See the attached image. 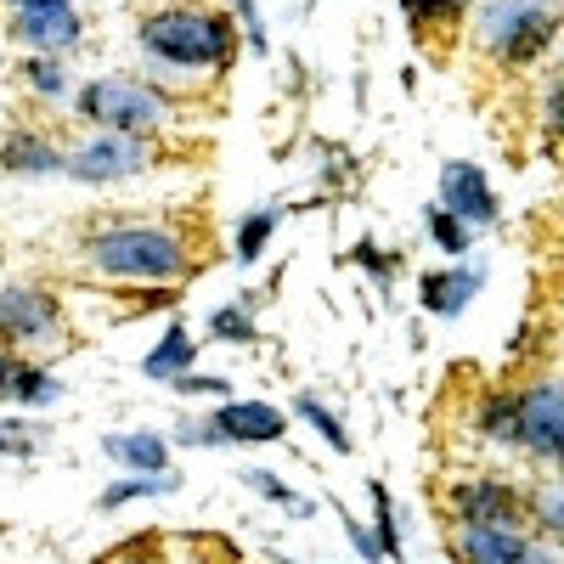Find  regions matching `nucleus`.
<instances>
[{"label":"nucleus","instance_id":"f257e3e1","mask_svg":"<svg viewBox=\"0 0 564 564\" xmlns=\"http://www.w3.org/2000/svg\"><path fill=\"white\" fill-rule=\"evenodd\" d=\"M85 265L108 282H153V289H175L193 276V243L186 231L164 220H102L85 231L79 243Z\"/></svg>","mask_w":564,"mask_h":564},{"label":"nucleus","instance_id":"f03ea898","mask_svg":"<svg viewBox=\"0 0 564 564\" xmlns=\"http://www.w3.org/2000/svg\"><path fill=\"white\" fill-rule=\"evenodd\" d=\"M135 45L170 74H226L238 57V23L209 7H164L135 23Z\"/></svg>","mask_w":564,"mask_h":564},{"label":"nucleus","instance_id":"7ed1b4c3","mask_svg":"<svg viewBox=\"0 0 564 564\" xmlns=\"http://www.w3.org/2000/svg\"><path fill=\"white\" fill-rule=\"evenodd\" d=\"M74 119L113 130V135H141L153 141L159 130H170L175 119V97L148 79H130V74H97L74 90Z\"/></svg>","mask_w":564,"mask_h":564},{"label":"nucleus","instance_id":"20e7f679","mask_svg":"<svg viewBox=\"0 0 564 564\" xmlns=\"http://www.w3.org/2000/svg\"><path fill=\"white\" fill-rule=\"evenodd\" d=\"M475 34L502 68H531L558 34V7L553 0H480Z\"/></svg>","mask_w":564,"mask_h":564},{"label":"nucleus","instance_id":"39448f33","mask_svg":"<svg viewBox=\"0 0 564 564\" xmlns=\"http://www.w3.org/2000/svg\"><path fill=\"white\" fill-rule=\"evenodd\" d=\"M141 170H153V141H141V135L97 130L90 141H79V148L63 153V175L85 181V186H113V181H130Z\"/></svg>","mask_w":564,"mask_h":564},{"label":"nucleus","instance_id":"423d86ee","mask_svg":"<svg viewBox=\"0 0 564 564\" xmlns=\"http://www.w3.org/2000/svg\"><path fill=\"white\" fill-rule=\"evenodd\" d=\"M457 564H558V542L531 536L525 525H452Z\"/></svg>","mask_w":564,"mask_h":564},{"label":"nucleus","instance_id":"0eeeda50","mask_svg":"<svg viewBox=\"0 0 564 564\" xmlns=\"http://www.w3.org/2000/svg\"><path fill=\"white\" fill-rule=\"evenodd\" d=\"M520 395V435H513V446H520L525 457H536L542 468L558 463L564 452V390L553 372H542V379H531Z\"/></svg>","mask_w":564,"mask_h":564},{"label":"nucleus","instance_id":"6e6552de","mask_svg":"<svg viewBox=\"0 0 564 564\" xmlns=\"http://www.w3.org/2000/svg\"><path fill=\"white\" fill-rule=\"evenodd\" d=\"M63 327V300L40 282H7L0 289V345H40V339H57Z\"/></svg>","mask_w":564,"mask_h":564},{"label":"nucleus","instance_id":"1a4fd4ad","mask_svg":"<svg viewBox=\"0 0 564 564\" xmlns=\"http://www.w3.org/2000/svg\"><path fill=\"white\" fill-rule=\"evenodd\" d=\"M452 525H525V491L502 475H468L452 486Z\"/></svg>","mask_w":564,"mask_h":564},{"label":"nucleus","instance_id":"9d476101","mask_svg":"<svg viewBox=\"0 0 564 564\" xmlns=\"http://www.w3.org/2000/svg\"><path fill=\"white\" fill-rule=\"evenodd\" d=\"M457 226H468V231H486V226H497L502 220V204H497V193H491V175L480 170V164H468V159H446L441 164V198H435Z\"/></svg>","mask_w":564,"mask_h":564},{"label":"nucleus","instance_id":"9b49d317","mask_svg":"<svg viewBox=\"0 0 564 564\" xmlns=\"http://www.w3.org/2000/svg\"><path fill=\"white\" fill-rule=\"evenodd\" d=\"M220 446H276L289 435V417H282L271 401H220L209 412Z\"/></svg>","mask_w":564,"mask_h":564},{"label":"nucleus","instance_id":"f8f14e48","mask_svg":"<svg viewBox=\"0 0 564 564\" xmlns=\"http://www.w3.org/2000/svg\"><path fill=\"white\" fill-rule=\"evenodd\" d=\"M12 40L29 57H68L85 40L79 7H57V12H12Z\"/></svg>","mask_w":564,"mask_h":564},{"label":"nucleus","instance_id":"ddd939ff","mask_svg":"<svg viewBox=\"0 0 564 564\" xmlns=\"http://www.w3.org/2000/svg\"><path fill=\"white\" fill-rule=\"evenodd\" d=\"M486 289V271L480 265H446V271H430L417 282V305L430 311V316H463L468 311V300H475Z\"/></svg>","mask_w":564,"mask_h":564},{"label":"nucleus","instance_id":"4468645a","mask_svg":"<svg viewBox=\"0 0 564 564\" xmlns=\"http://www.w3.org/2000/svg\"><path fill=\"white\" fill-rule=\"evenodd\" d=\"M0 170L7 175H23V181H40V175H63V148L40 130H12L0 141Z\"/></svg>","mask_w":564,"mask_h":564},{"label":"nucleus","instance_id":"2eb2a0df","mask_svg":"<svg viewBox=\"0 0 564 564\" xmlns=\"http://www.w3.org/2000/svg\"><path fill=\"white\" fill-rule=\"evenodd\" d=\"M102 452L113 463H124L130 475H170V441L159 430H119V435H102Z\"/></svg>","mask_w":564,"mask_h":564},{"label":"nucleus","instance_id":"dca6fc26","mask_svg":"<svg viewBox=\"0 0 564 564\" xmlns=\"http://www.w3.org/2000/svg\"><path fill=\"white\" fill-rule=\"evenodd\" d=\"M193 356H198V339L186 334L181 322H170L164 334H159V345L141 356V372H148L153 384H175L181 372H193Z\"/></svg>","mask_w":564,"mask_h":564},{"label":"nucleus","instance_id":"f3484780","mask_svg":"<svg viewBox=\"0 0 564 564\" xmlns=\"http://www.w3.org/2000/svg\"><path fill=\"white\" fill-rule=\"evenodd\" d=\"M525 531L542 536V542H558L564 536V486H558V475H542L525 491Z\"/></svg>","mask_w":564,"mask_h":564},{"label":"nucleus","instance_id":"a211bd4d","mask_svg":"<svg viewBox=\"0 0 564 564\" xmlns=\"http://www.w3.org/2000/svg\"><path fill=\"white\" fill-rule=\"evenodd\" d=\"M0 395L18 401V406L29 412V406H57V401H63V384H57V372H52V367L18 361V367H12V379H7V390H0Z\"/></svg>","mask_w":564,"mask_h":564},{"label":"nucleus","instance_id":"6ab92c4d","mask_svg":"<svg viewBox=\"0 0 564 564\" xmlns=\"http://www.w3.org/2000/svg\"><path fill=\"white\" fill-rule=\"evenodd\" d=\"M475 435L491 441V446H513V435H520V395H513V390H491V395L480 401Z\"/></svg>","mask_w":564,"mask_h":564},{"label":"nucleus","instance_id":"aec40b11","mask_svg":"<svg viewBox=\"0 0 564 564\" xmlns=\"http://www.w3.org/2000/svg\"><path fill=\"white\" fill-rule=\"evenodd\" d=\"M170 491H181V475H124V480L102 486L97 508H102V513H113V508H124V502H141V497H170Z\"/></svg>","mask_w":564,"mask_h":564},{"label":"nucleus","instance_id":"412c9836","mask_svg":"<svg viewBox=\"0 0 564 564\" xmlns=\"http://www.w3.org/2000/svg\"><path fill=\"white\" fill-rule=\"evenodd\" d=\"M276 209H254V215H243L238 220V238H231V260L238 265H254L265 249H271V238H276Z\"/></svg>","mask_w":564,"mask_h":564},{"label":"nucleus","instance_id":"4be33fe9","mask_svg":"<svg viewBox=\"0 0 564 564\" xmlns=\"http://www.w3.org/2000/svg\"><path fill=\"white\" fill-rule=\"evenodd\" d=\"M23 85L34 90L40 102H63L68 97V85H74V74H68V63L63 57H23Z\"/></svg>","mask_w":564,"mask_h":564},{"label":"nucleus","instance_id":"5701e85b","mask_svg":"<svg viewBox=\"0 0 564 564\" xmlns=\"http://www.w3.org/2000/svg\"><path fill=\"white\" fill-rule=\"evenodd\" d=\"M372 491V542H379V553H384V564H401V520H395V497L379 486V480H372L367 486Z\"/></svg>","mask_w":564,"mask_h":564},{"label":"nucleus","instance_id":"b1692460","mask_svg":"<svg viewBox=\"0 0 564 564\" xmlns=\"http://www.w3.org/2000/svg\"><path fill=\"white\" fill-rule=\"evenodd\" d=\"M209 339L215 345H254L260 339V327H254V311L238 300V305H220L209 311Z\"/></svg>","mask_w":564,"mask_h":564},{"label":"nucleus","instance_id":"393cba45","mask_svg":"<svg viewBox=\"0 0 564 564\" xmlns=\"http://www.w3.org/2000/svg\"><path fill=\"white\" fill-rule=\"evenodd\" d=\"M423 231H430L435 249H441V254H452V260H463V254H468V243H475V231L457 226L441 204H423Z\"/></svg>","mask_w":564,"mask_h":564},{"label":"nucleus","instance_id":"a878e982","mask_svg":"<svg viewBox=\"0 0 564 564\" xmlns=\"http://www.w3.org/2000/svg\"><path fill=\"white\" fill-rule=\"evenodd\" d=\"M294 412H300V417L311 423V430L322 435V446H334L339 457L350 452V430H345V417H339V412H327L316 395H300V401H294Z\"/></svg>","mask_w":564,"mask_h":564},{"label":"nucleus","instance_id":"bb28decb","mask_svg":"<svg viewBox=\"0 0 564 564\" xmlns=\"http://www.w3.org/2000/svg\"><path fill=\"white\" fill-rule=\"evenodd\" d=\"M475 0H401V12H406V23H417V29H430V23H457Z\"/></svg>","mask_w":564,"mask_h":564},{"label":"nucleus","instance_id":"cd10ccee","mask_svg":"<svg viewBox=\"0 0 564 564\" xmlns=\"http://www.w3.org/2000/svg\"><path fill=\"white\" fill-rule=\"evenodd\" d=\"M40 441H45V435L34 430L29 417H0V452H7V457H18V463H23V457H34V452H40Z\"/></svg>","mask_w":564,"mask_h":564},{"label":"nucleus","instance_id":"c85d7f7f","mask_svg":"<svg viewBox=\"0 0 564 564\" xmlns=\"http://www.w3.org/2000/svg\"><path fill=\"white\" fill-rule=\"evenodd\" d=\"M350 260L372 276V289H384V294H390V282H395V271H401V260H395V254H379V243H356V249H350Z\"/></svg>","mask_w":564,"mask_h":564},{"label":"nucleus","instance_id":"c756f323","mask_svg":"<svg viewBox=\"0 0 564 564\" xmlns=\"http://www.w3.org/2000/svg\"><path fill=\"white\" fill-rule=\"evenodd\" d=\"M170 390H181V395H209V401H231V379H220V372H181Z\"/></svg>","mask_w":564,"mask_h":564},{"label":"nucleus","instance_id":"7c9ffc66","mask_svg":"<svg viewBox=\"0 0 564 564\" xmlns=\"http://www.w3.org/2000/svg\"><path fill=\"white\" fill-rule=\"evenodd\" d=\"M243 486H249L254 497H265V502H282V508L294 502V486H289V480H276L271 468H249V475H243Z\"/></svg>","mask_w":564,"mask_h":564},{"label":"nucleus","instance_id":"2f4dec72","mask_svg":"<svg viewBox=\"0 0 564 564\" xmlns=\"http://www.w3.org/2000/svg\"><path fill=\"white\" fill-rule=\"evenodd\" d=\"M164 441H170V446H220V435H215L209 417H181L175 435H164Z\"/></svg>","mask_w":564,"mask_h":564},{"label":"nucleus","instance_id":"473e14b6","mask_svg":"<svg viewBox=\"0 0 564 564\" xmlns=\"http://www.w3.org/2000/svg\"><path fill=\"white\" fill-rule=\"evenodd\" d=\"M339 525H345V536H350V542H356V553H361V558H367V564H384V553H379V542H372V531H367V525H361V520H350V513H345V508H339Z\"/></svg>","mask_w":564,"mask_h":564},{"label":"nucleus","instance_id":"72a5a7b5","mask_svg":"<svg viewBox=\"0 0 564 564\" xmlns=\"http://www.w3.org/2000/svg\"><path fill=\"white\" fill-rule=\"evenodd\" d=\"M231 23H243V29H249V45L265 57L271 40H265V23H260V7H254V0H238V18H231Z\"/></svg>","mask_w":564,"mask_h":564},{"label":"nucleus","instance_id":"f704fd0d","mask_svg":"<svg viewBox=\"0 0 564 564\" xmlns=\"http://www.w3.org/2000/svg\"><path fill=\"white\" fill-rule=\"evenodd\" d=\"M542 124H547V148H553V135H558V79L542 85Z\"/></svg>","mask_w":564,"mask_h":564},{"label":"nucleus","instance_id":"c9c22d12","mask_svg":"<svg viewBox=\"0 0 564 564\" xmlns=\"http://www.w3.org/2000/svg\"><path fill=\"white\" fill-rule=\"evenodd\" d=\"M311 513H316L311 497H294V502H289V520H311Z\"/></svg>","mask_w":564,"mask_h":564},{"label":"nucleus","instance_id":"e433bc0d","mask_svg":"<svg viewBox=\"0 0 564 564\" xmlns=\"http://www.w3.org/2000/svg\"><path fill=\"white\" fill-rule=\"evenodd\" d=\"M12 367H18V356H0V390H7V379H12Z\"/></svg>","mask_w":564,"mask_h":564},{"label":"nucleus","instance_id":"4c0bfd02","mask_svg":"<svg viewBox=\"0 0 564 564\" xmlns=\"http://www.w3.org/2000/svg\"><path fill=\"white\" fill-rule=\"evenodd\" d=\"M271 564H300V558H271Z\"/></svg>","mask_w":564,"mask_h":564},{"label":"nucleus","instance_id":"58836bf2","mask_svg":"<svg viewBox=\"0 0 564 564\" xmlns=\"http://www.w3.org/2000/svg\"><path fill=\"white\" fill-rule=\"evenodd\" d=\"M193 564H209V558H193Z\"/></svg>","mask_w":564,"mask_h":564}]
</instances>
